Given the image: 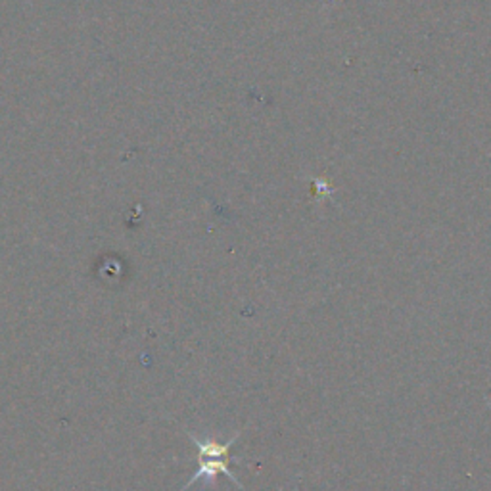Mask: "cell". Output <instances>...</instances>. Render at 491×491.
<instances>
[{"label":"cell","instance_id":"cell-1","mask_svg":"<svg viewBox=\"0 0 491 491\" xmlns=\"http://www.w3.org/2000/svg\"><path fill=\"white\" fill-rule=\"evenodd\" d=\"M229 459H231V455H229V457H198V471H196V474H194L193 478H190L188 484L183 487V491L188 489L193 484H196V482L200 480V478H215L218 474L229 476V478H231V482H233L238 489H242V491H244L242 484L236 480V476H234V474L231 472V469H229Z\"/></svg>","mask_w":491,"mask_h":491}]
</instances>
